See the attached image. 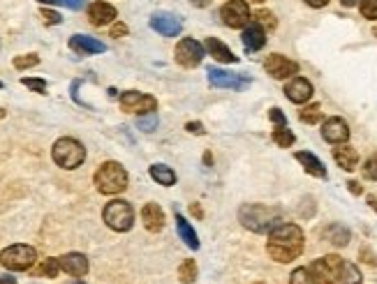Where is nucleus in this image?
Masks as SVG:
<instances>
[{
	"label": "nucleus",
	"mask_w": 377,
	"mask_h": 284,
	"mask_svg": "<svg viewBox=\"0 0 377 284\" xmlns=\"http://www.w3.org/2000/svg\"><path fill=\"white\" fill-rule=\"evenodd\" d=\"M185 128H188V132H193V134H204V125L202 123H188Z\"/></svg>",
	"instance_id": "nucleus-43"
},
{
	"label": "nucleus",
	"mask_w": 377,
	"mask_h": 284,
	"mask_svg": "<svg viewBox=\"0 0 377 284\" xmlns=\"http://www.w3.org/2000/svg\"><path fill=\"white\" fill-rule=\"evenodd\" d=\"M102 217H104V222H107V227L114 231H130L132 224H135V210H132L130 203L123 199L109 201L107 206H104Z\"/></svg>",
	"instance_id": "nucleus-5"
},
{
	"label": "nucleus",
	"mask_w": 377,
	"mask_h": 284,
	"mask_svg": "<svg viewBox=\"0 0 377 284\" xmlns=\"http://www.w3.org/2000/svg\"><path fill=\"white\" fill-rule=\"evenodd\" d=\"M142 222L144 227H146L148 231H162L164 227V213L162 208L157 206V203H146V206L142 208Z\"/></svg>",
	"instance_id": "nucleus-20"
},
{
	"label": "nucleus",
	"mask_w": 377,
	"mask_h": 284,
	"mask_svg": "<svg viewBox=\"0 0 377 284\" xmlns=\"http://www.w3.org/2000/svg\"><path fill=\"white\" fill-rule=\"evenodd\" d=\"M204 58V44H200L193 37H185L176 46V63L183 68H197Z\"/></svg>",
	"instance_id": "nucleus-11"
},
{
	"label": "nucleus",
	"mask_w": 377,
	"mask_h": 284,
	"mask_svg": "<svg viewBox=\"0 0 377 284\" xmlns=\"http://www.w3.org/2000/svg\"><path fill=\"white\" fill-rule=\"evenodd\" d=\"M204 49H206L218 63H239V56L231 54L229 46H224L220 39H215V37H209L206 44H204Z\"/></svg>",
	"instance_id": "nucleus-21"
},
{
	"label": "nucleus",
	"mask_w": 377,
	"mask_h": 284,
	"mask_svg": "<svg viewBox=\"0 0 377 284\" xmlns=\"http://www.w3.org/2000/svg\"><path fill=\"white\" fill-rule=\"evenodd\" d=\"M151 178H153L155 183L164 185V187H171V185L176 183L174 169L167 167V164H153V167H151Z\"/></svg>",
	"instance_id": "nucleus-26"
},
{
	"label": "nucleus",
	"mask_w": 377,
	"mask_h": 284,
	"mask_svg": "<svg viewBox=\"0 0 377 284\" xmlns=\"http://www.w3.org/2000/svg\"><path fill=\"white\" fill-rule=\"evenodd\" d=\"M324 239L329 243H334L336 247H345L349 239H352V234H349V229L345 224H329V227L324 229Z\"/></svg>",
	"instance_id": "nucleus-23"
},
{
	"label": "nucleus",
	"mask_w": 377,
	"mask_h": 284,
	"mask_svg": "<svg viewBox=\"0 0 377 284\" xmlns=\"http://www.w3.org/2000/svg\"><path fill=\"white\" fill-rule=\"evenodd\" d=\"M347 187H349V192H352V194H361V185L356 183V181H349Z\"/></svg>",
	"instance_id": "nucleus-44"
},
{
	"label": "nucleus",
	"mask_w": 377,
	"mask_h": 284,
	"mask_svg": "<svg viewBox=\"0 0 377 284\" xmlns=\"http://www.w3.org/2000/svg\"><path fill=\"white\" fill-rule=\"evenodd\" d=\"M3 118H5V111H3V109H0V121H3Z\"/></svg>",
	"instance_id": "nucleus-52"
},
{
	"label": "nucleus",
	"mask_w": 377,
	"mask_h": 284,
	"mask_svg": "<svg viewBox=\"0 0 377 284\" xmlns=\"http://www.w3.org/2000/svg\"><path fill=\"white\" fill-rule=\"evenodd\" d=\"M269 118L278 125V128H282V125L287 123V121H285V114H282L280 109H271V111H269Z\"/></svg>",
	"instance_id": "nucleus-40"
},
{
	"label": "nucleus",
	"mask_w": 377,
	"mask_h": 284,
	"mask_svg": "<svg viewBox=\"0 0 377 284\" xmlns=\"http://www.w3.org/2000/svg\"><path fill=\"white\" fill-rule=\"evenodd\" d=\"M299 118L303 123H308V125H315V123H320L322 121V107L320 104H310V107H306L299 114Z\"/></svg>",
	"instance_id": "nucleus-31"
},
{
	"label": "nucleus",
	"mask_w": 377,
	"mask_h": 284,
	"mask_svg": "<svg viewBox=\"0 0 377 284\" xmlns=\"http://www.w3.org/2000/svg\"><path fill=\"white\" fill-rule=\"evenodd\" d=\"M121 109L128 111V114H137V116L155 114L157 100L153 95H146V92L128 90V92H123V95H121Z\"/></svg>",
	"instance_id": "nucleus-8"
},
{
	"label": "nucleus",
	"mask_w": 377,
	"mask_h": 284,
	"mask_svg": "<svg viewBox=\"0 0 377 284\" xmlns=\"http://www.w3.org/2000/svg\"><path fill=\"white\" fill-rule=\"evenodd\" d=\"M209 83L215 85V88H231V90H246L250 83V77L246 74H234V72L227 70H218V68H209Z\"/></svg>",
	"instance_id": "nucleus-9"
},
{
	"label": "nucleus",
	"mask_w": 377,
	"mask_h": 284,
	"mask_svg": "<svg viewBox=\"0 0 377 284\" xmlns=\"http://www.w3.org/2000/svg\"><path fill=\"white\" fill-rule=\"evenodd\" d=\"M0 88H3V81H0Z\"/></svg>",
	"instance_id": "nucleus-55"
},
{
	"label": "nucleus",
	"mask_w": 377,
	"mask_h": 284,
	"mask_svg": "<svg viewBox=\"0 0 377 284\" xmlns=\"http://www.w3.org/2000/svg\"><path fill=\"white\" fill-rule=\"evenodd\" d=\"M368 203H370V206H373V208L377 210V199H375V196H370V199H368Z\"/></svg>",
	"instance_id": "nucleus-49"
},
{
	"label": "nucleus",
	"mask_w": 377,
	"mask_h": 284,
	"mask_svg": "<svg viewBox=\"0 0 377 284\" xmlns=\"http://www.w3.org/2000/svg\"><path fill=\"white\" fill-rule=\"evenodd\" d=\"M239 222L248 231L267 234V231H273L278 227L280 215H278V210L262 206V203H246V206H241V210H239Z\"/></svg>",
	"instance_id": "nucleus-2"
},
{
	"label": "nucleus",
	"mask_w": 377,
	"mask_h": 284,
	"mask_svg": "<svg viewBox=\"0 0 377 284\" xmlns=\"http://www.w3.org/2000/svg\"><path fill=\"white\" fill-rule=\"evenodd\" d=\"M241 39H243V46H246V51L253 54V51H260L262 46L267 44V30H264L262 23L253 21V23H248L246 28H243Z\"/></svg>",
	"instance_id": "nucleus-16"
},
{
	"label": "nucleus",
	"mask_w": 377,
	"mask_h": 284,
	"mask_svg": "<svg viewBox=\"0 0 377 284\" xmlns=\"http://www.w3.org/2000/svg\"><path fill=\"white\" fill-rule=\"evenodd\" d=\"M68 284H86V282H81V280H72V282H68Z\"/></svg>",
	"instance_id": "nucleus-51"
},
{
	"label": "nucleus",
	"mask_w": 377,
	"mask_h": 284,
	"mask_svg": "<svg viewBox=\"0 0 377 284\" xmlns=\"http://www.w3.org/2000/svg\"><path fill=\"white\" fill-rule=\"evenodd\" d=\"M39 3H44V5H56V0H39Z\"/></svg>",
	"instance_id": "nucleus-50"
},
{
	"label": "nucleus",
	"mask_w": 377,
	"mask_h": 284,
	"mask_svg": "<svg viewBox=\"0 0 377 284\" xmlns=\"http://www.w3.org/2000/svg\"><path fill=\"white\" fill-rule=\"evenodd\" d=\"M296 160L303 164V169H306L310 176L327 178V167H324L320 157H315L313 153H306V150H301V153H296Z\"/></svg>",
	"instance_id": "nucleus-22"
},
{
	"label": "nucleus",
	"mask_w": 377,
	"mask_h": 284,
	"mask_svg": "<svg viewBox=\"0 0 377 284\" xmlns=\"http://www.w3.org/2000/svg\"><path fill=\"white\" fill-rule=\"evenodd\" d=\"M35 65H39V56H35V54L14 58V68L17 70H28V68H35Z\"/></svg>",
	"instance_id": "nucleus-33"
},
{
	"label": "nucleus",
	"mask_w": 377,
	"mask_h": 284,
	"mask_svg": "<svg viewBox=\"0 0 377 284\" xmlns=\"http://www.w3.org/2000/svg\"><path fill=\"white\" fill-rule=\"evenodd\" d=\"M334 160L338 162L340 169L352 171V169H356V164H359V153H356L352 146H340L334 150Z\"/></svg>",
	"instance_id": "nucleus-24"
},
{
	"label": "nucleus",
	"mask_w": 377,
	"mask_h": 284,
	"mask_svg": "<svg viewBox=\"0 0 377 284\" xmlns=\"http://www.w3.org/2000/svg\"><path fill=\"white\" fill-rule=\"evenodd\" d=\"M285 95L289 102L294 104H306L310 97H313V83L303 77H292L289 83L285 85Z\"/></svg>",
	"instance_id": "nucleus-13"
},
{
	"label": "nucleus",
	"mask_w": 377,
	"mask_h": 284,
	"mask_svg": "<svg viewBox=\"0 0 377 284\" xmlns=\"http://www.w3.org/2000/svg\"><path fill=\"white\" fill-rule=\"evenodd\" d=\"M0 284H17V280L12 275H5V277H0Z\"/></svg>",
	"instance_id": "nucleus-46"
},
{
	"label": "nucleus",
	"mask_w": 377,
	"mask_h": 284,
	"mask_svg": "<svg viewBox=\"0 0 377 284\" xmlns=\"http://www.w3.org/2000/svg\"><path fill=\"white\" fill-rule=\"evenodd\" d=\"M264 70L273 79H280L282 81V79H292L296 72H299V65L280 54H271L267 61H264Z\"/></svg>",
	"instance_id": "nucleus-12"
},
{
	"label": "nucleus",
	"mask_w": 377,
	"mask_h": 284,
	"mask_svg": "<svg viewBox=\"0 0 377 284\" xmlns=\"http://www.w3.org/2000/svg\"><path fill=\"white\" fill-rule=\"evenodd\" d=\"M21 83L26 85V88L39 92V95H44V92H46V81H44V79H21Z\"/></svg>",
	"instance_id": "nucleus-35"
},
{
	"label": "nucleus",
	"mask_w": 377,
	"mask_h": 284,
	"mask_svg": "<svg viewBox=\"0 0 377 284\" xmlns=\"http://www.w3.org/2000/svg\"><path fill=\"white\" fill-rule=\"evenodd\" d=\"M88 19L93 26H107L116 19V8L109 3H102V0H95V3L88 5Z\"/></svg>",
	"instance_id": "nucleus-19"
},
{
	"label": "nucleus",
	"mask_w": 377,
	"mask_h": 284,
	"mask_svg": "<svg viewBox=\"0 0 377 284\" xmlns=\"http://www.w3.org/2000/svg\"><path fill=\"white\" fill-rule=\"evenodd\" d=\"M322 136L329 143H345L349 139V128L342 118H329L322 125Z\"/></svg>",
	"instance_id": "nucleus-14"
},
{
	"label": "nucleus",
	"mask_w": 377,
	"mask_h": 284,
	"mask_svg": "<svg viewBox=\"0 0 377 284\" xmlns=\"http://www.w3.org/2000/svg\"><path fill=\"white\" fill-rule=\"evenodd\" d=\"M51 157H54V162L58 167L72 171V169L81 167V162L86 160V148L77 141V139L63 136V139H58L54 143V148H51Z\"/></svg>",
	"instance_id": "nucleus-4"
},
{
	"label": "nucleus",
	"mask_w": 377,
	"mask_h": 284,
	"mask_svg": "<svg viewBox=\"0 0 377 284\" xmlns=\"http://www.w3.org/2000/svg\"><path fill=\"white\" fill-rule=\"evenodd\" d=\"M361 273L359 268L354 266V263H345L342 261V268H340V284H361Z\"/></svg>",
	"instance_id": "nucleus-27"
},
{
	"label": "nucleus",
	"mask_w": 377,
	"mask_h": 284,
	"mask_svg": "<svg viewBox=\"0 0 377 284\" xmlns=\"http://www.w3.org/2000/svg\"><path fill=\"white\" fill-rule=\"evenodd\" d=\"M58 270H61V261L58 259H44L39 263V268L35 270L37 277H56Z\"/></svg>",
	"instance_id": "nucleus-30"
},
{
	"label": "nucleus",
	"mask_w": 377,
	"mask_h": 284,
	"mask_svg": "<svg viewBox=\"0 0 377 284\" xmlns=\"http://www.w3.org/2000/svg\"><path fill=\"white\" fill-rule=\"evenodd\" d=\"M340 3L345 5V8H354V5H356V3H361V0H340Z\"/></svg>",
	"instance_id": "nucleus-48"
},
{
	"label": "nucleus",
	"mask_w": 377,
	"mask_h": 284,
	"mask_svg": "<svg viewBox=\"0 0 377 284\" xmlns=\"http://www.w3.org/2000/svg\"><path fill=\"white\" fill-rule=\"evenodd\" d=\"M176 229H178V236H181V241L185 243V245H188L190 250H200V241H197L195 229L190 227V222L178 213H176Z\"/></svg>",
	"instance_id": "nucleus-25"
},
{
	"label": "nucleus",
	"mask_w": 377,
	"mask_h": 284,
	"mask_svg": "<svg viewBox=\"0 0 377 284\" xmlns=\"http://www.w3.org/2000/svg\"><path fill=\"white\" fill-rule=\"evenodd\" d=\"M220 17L229 28H246L250 23V8L246 0H229L220 10Z\"/></svg>",
	"instance_id": "nucleus-10"
},
{
	"label": "nucleus",
	"mask_w": 377,
	"mask_h": 284,
	"mask_svg": "<svg viewBox=\"0 0 377 284\" xmlns=\"http://www.w3.org/2000/svg\"><path fill=\"white\" fill-rule=\"evenodd\" d=\"M289 284H315V280L308 268H296L294 273L289 275Z\"/></svg>",
	"instance_id": "nucleus-32"
},
{
	"label": "nucleus",
	"mask_w": 377,
	"mask_h": 284,
	"mask_svg": "<svg viewBox=\"0 0 377 284\" xmlns=\"http://www.w3.org/2000/svg\"><path fill=\"white\" fill-rule=\"evenodd\" d=\"M178 280L183 284H193L197 280V263L193 259H185L181 266H178Z\"/></svg>",
	"instance_id": "nucleus-28"
},
{
	"label": "nucleus",
	"mask_w": 377,
	"mask_h": 284,
	"mask_svg": "<svg viewBox=\"0 0 377 284\" xmlns=\"http://www.w3.org/2000/svg\"><path fill=\"white\" fill-rule=\"evenodd\" d=\"M111 35H114V37H123V35H128V26H125V23H116L114 28H111Z\"/></svg>",
	"instance_id": "nucleus-42"
},
{
	"label": "nucleus",
	"mask_w": 377,
	"mask_h": 284,
	"mask_svg": "<svg viewBox=\"0 0 377 284\" xmlns=\"http://www.w3.org/2000/svg\"><path fill=\"white\" fill-rule=\"evenodd\" d=\"M190 3H193L195 8H206V5L211 3V0H190Z\"/></svg>",
	"instance_id": "nucleus-47"
},
{
	"label": "nucleus",
	"mask_w": 377,
	"mask_h": 284,
	"mask_svg": "<svg viewBox=\"0 0 377 284\" xmlns=\"http://www.w3.org/2000/svg\"><path fill=\"white\" fill-rule=\"evenodd\" d=\"M253 3H267V0H253Z\"/></svg>",
	"instance_id": "nucleus-53"
},
{
	"label": "nucleus",
	"mask_w": 377,
	"mask_h": 284,
	"mask_svg": "<svg viewBox=\"0 0 377 284\" xmlns=\"http://www.w3.org/2000/svg\"><path fill=\"white\" fill-rule=\"evenodd\" d=\"M340 268H342V259L336 254H327L308 266L315 284H336L340 280Z\"/></svg>",
	"instance_id": "nucleus-7"
},
{
	"label": "nucleus",
	"mask_w": 377,
	"mask_h": 284,
	"mask_svg": "<svg viewBox=\"0 0 377 284\" xmlns=\"http://www.w3.org/2000/svg\"><path fill=\"white\" fill-rule=\"evenodd\" d=\"M58 261H61L63 273H68L72 277H84L86 273H88V259L79 252H70V254L58 256Z\"/></svg>",
	"instance_id": "nucleus-18"
},
{
	"label": "nucleus",
	"mask_w": 377,
	"mask_h": 284,
	"mask_svg": "<svg viewBox=\"0 0 377 284\" xmlns=\"http://www.w3.org/2000/svg\"><path fill=\"white\" fill-rule=\"evenodd\" d=\"M56 5H65V8H70V10H81L84 0H56Z\"/></svg>",
	"instance_id": "nucleus-41"
},
{
	"label": "nucleus",
	"mask_w": 377,
	"mask_h": 284,
	"mask_svg": "<svg viewBox=\"0 0 377 284\" xmlns=\"http://www.w3.org/2000/svg\"><path fill=\"white\" fill-rule=\"evenodd\" d=\"M375 35H377V26H375Z\"/></svg>",
	"instance_id": "nucleus-54"
},
{
	"label": "nucleus",
	"mask_w": 377,
	"mask_h": 284,
	"mask_svg": "<svg viewBox=\"0 0 377 284\" xmlns=\"http://www.w3.org/2000/svg\"><path fill=\"white\" fill-rule=\"evenodd\" d=\"M363 176L368 181H377V157H370V160L363 162Z\"/></svg>",
	"instance_id": "nucleus-37"
},
{
	"label": "nucleus",
	"mask_w": 377,
	"mask_h": 284,
	"mask_svg": "<svg viewBox=\"0 0 377 284\" xmlns=\"http://www.w3.org/2000/svg\"><path fill=\"white\" fill-rule=\"evenodd\" d=\"M273 141H276L280 148H289V146L294 143L292 130H287V125H282V128H276V130H273Z\"/></svg>",
	"instance_id": "nucleus-29"
},
{
	"label": "nucleus",
	"mask_w": 377,
	"mask_h": 284,
	"mask_svg": "<svg viewBox=\"0 0 377 284\" xmlns=\"http://www.w3.org/2000/svg\"><path fill=\"white\" fill-rule=\"evenodd\" d=\"M267 252L278 263H289L299 259L303 252V231L296 224H278L269 234Z\"/></svg>",
	"instance_id": "nucleus-1"
},
{
	"label": "nucleus",
	"mask_w": 377,
	"mask_h": 284,
	"mask_svg": "<svg viewBox=\"0 0 377 284\" xmlns=\"http://www.w3.org/2000/svg\"><path fill=\"white\" fill-rule=\"evenodd\" d=\"M37 261V252L35 247L30 245H10L0 252V263H3L8 270H28L32 268V263Z\"/></svg>",
	"instance_id": "nucleus-6"
},
{
	"label": "nucleus",
	"mask_w": 377,
	"mask_h": 284,
	"mask_svg": "<svg viewBox=\"0 0 377 284\" xmlns=\"http://www.w3.org/2000/svg\"><path fill=\"white\" fill-rule=\"evenodd\" d=\"M361 14L366 19H377V0H361Z\"/></svg>",
	"instance_id": "nucleus-36"
},
{
	"label": "nucleus",
	"mask_w": 377,
	"mask_h": 284,
	"mask_svg": "<svg viewBox=\"0 0 377 284\" xmlns=\"http://www.w3.org/2000/svg\"><path fill=\"white\" fill-rule=\"evenodd\" d=\"M255 19H257V23H264V26H269V28H273L276 26V19L271 12H257Z\"/></svg>",
	"instance_id": "nucleus-39"
},
{
	"label": "nucleus",
	"mask_w": 377,
	"mask_h": 284,
	"mask_svg": "<svg viewBox=\"0 0 377 284\" xmlns=\"http://www.w3.org/2000/svg\"><path fill=\"white\" fill-rule=\"evenodd\" d=\"M139 125V130H144V132H153L155 130V125H157V116L155 114H146V116H142L137 121Z\"/></svg>",
	"instance_id": "nucleus-34"
},
{
	"label": "nucleus",
	"mask_w": 377,
	"mask_h": 284,
	"mask_svg": "<svg viewBox=\"0 0 377 284\" xmlns=\"http://www.w3.org/2000/svg\"><path fill=\"white\" fill-rule=\"evenodd\" d=\"M306 3L310 5V8H324V5H327L329 0H306Z\"/></svg>",
	"instance_id": "nucleus-45"
},
{
	"label": "nucleus",
	"mask_w": 377,
	"mask_h": 284,
	"mask_svg": "<svg viewBox=\"0 0 377 284\" xmlns=\"http://www.w3.org/2000/svg\"><path fill=\"white\" fill-rule=\"evenodd\" d=\"M97 192L102 194H121L128 187V171L118 162H104L100 169L93 176Z\"/></svg>",
	"instance_id": "nucleus-3"
},
{
	"label": "nucleus",
	"mask_w": 377,
	"mask_h": 284,
	"mask_svg": "<svg viewBox=\"0 0 377 284\" xmlns=\"http://www.w3.org/2000/svg\"><path fill=\"white\" fill-rule=\"evenodd\" d=\"M42 19H44V23H49V26H58V23L63 21V17L58 14V12L46 10V8H42Z\"/></svg>",
	"instance_id": "nucleus-38"
},
{
	"label": "nucleus",
	"mask_w": 377,
	"mask_h": 284,
	"mask_svg": "<svg viewBox=\"0 0 377 284\" xmlns=\"http://www.w3.org/2000/svg\"><path fill=\"white\" fill-rule=\"evenodd\" d=\"M151 28L164 37H176L181 32V21L169 12H157V14L151 17Z\"/></svg>",
	"instance_id": "nucleus-15"
},
{
	"label": "nucleus",
	"mask_w": 377,
	"mask_h": 284,
	"mask_svg": "<svg viewBox=\"0 0 377 284\" xmlns=\"http://www.w3.org/2000/svg\"><path fill=\"white\" fill-rule=\"evenodd\" d=\"M70 49L77 51L81 56H90V54H104L107 46H104L100 39L88 37V35H72L70 37Z\"/></svg>",
	"instance_id": "nucleus-17"
}]
</instances>
